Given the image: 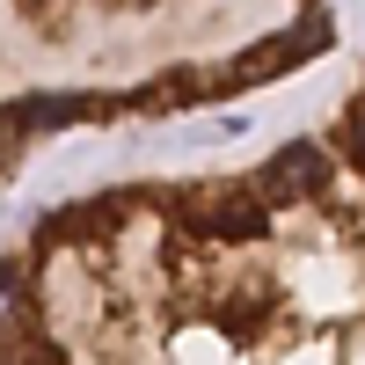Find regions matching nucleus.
I'll return each mask as SVG.
<instances>
[{
  "instance_id": "1",
  "label": "nucleus",
  "mask_w": 365,
  "mask_h": 365,
  "mask_svg": "<svg viewBox=\"0 0 365 365\" xmlns=\"http://www.w3.org/2000/svg\"><path fill=\"white\" fill-rule=\"evenodd\" d=\"M322 182H329V154L314 139H292V146H278V154L263 161L256 197L263 205H299V197H322Z\"/></svg>"
},
{
  "instance_id": "2",
  "label": "nucleus",
  "mask_w": 365,
  "mask_h": 365,
  "mask_svg": "<svg viewBox=\"0 0 365 365\" xmlns=\"http://www.w3.org/2000/svg\"><path fill=\"white\" fill-rule=\"evenodd\" d=\"M314 51H329V15H307V22L292 29V37L256 44V58H241V66H234V81H278V73H292V66H307Z\"/></svg>"
},
{
  "instance_id": "3",
  "label": "nucleus",
  "mask_w": 365,
  "mask_h": 365,
  "mask_svg": "<svg viewBox=\"0 0 365 365\" xmlns=\"http://www.w3.org/2000/svg\"><path fill=\"white\" fill-rule=\"evenodd\" d=\"M190 212H197V234H212V241H256L270 227V205L256 190H212Z\"/></svg>"
},
{
  "instance_id": "4",
  "label": "nucleus",
  "mask_w": 365,
  "mask_h": 365,
  "mask_svg": "<svg viewBox=\"0 0 365 365\" xmlns=\"http://www.w3.org/2000/svg\"><path fill=\"white\" fill-rule=\"evenodd\" d=\"M96 110H103L96 96H29V103H15V125H22V132H58V125L96 117Z\"/></svg>"
},
{
  "instance_id": "5",
  "label": "nucleus",
  "mask_w": 365,
  "mask_h": 365,
  "mask_svg": "<svg viewBox=\"0 0 365 365\" xmlns=\"http://www.w3.org/2000/svg\"><path fill=\"white\" fill-rule=\"evenodd\" d=\"M0 365H51V344H44V336H15V329H0Z\"/></svg>"
},
{
  "instance_id": "6",
  "label": "nucleus",
  "mask_w": 365,
  "mask_h": 365,
  "mask_svg": "<svg viewBox=\"0 0 365 365\" xmlns=\"http://www.w3.org/2000/svg\"><path fill=\"white\" fill-rule=\"evenodd\" d=\"M336 154H344V161L365 175V110H351V117H344V132H336Z\"/></svg>"
},
{
  "instance_id": "7",
  "label": "nucleus",
  "mask_w": 365,
  "mask_h": 365,
  "mask_svg": "<svg viewBox=\"0 0 365 365\" xmlns=\"http://www.w3.org/2000/svg\"><path fill=\"white\" fill-rule=\"evenodd\" d=\"M15 307H22V278L0 263V329H8V314H15Z\"/></svg>"
},
{
  "instance_id": "8",
  "label": "nucleus",
  "mask_w": 365,
  "mask_h": 365,
  "mask_svg": "<svg viewBox=\"0 0 365 365\" xmlns=\"http://www.w3.org/2000/svg\"><path fill=\"white\" fill-rule=\"evenodd\" d=\"M8 139H15V117H0V161H8Z\"/></svg>"
}]
</instances>
